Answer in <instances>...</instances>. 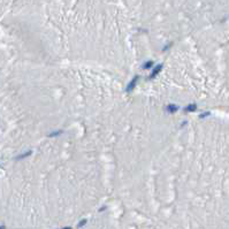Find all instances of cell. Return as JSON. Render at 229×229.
Here are the masks:
<instances>
[{
    "label": "cell",
    "instance_id": "cell-6",
    "mask_svg": "<svg viewBox=\"0 0 229 229\" xmlns=\"http://www.w3.org/2000/svg\"><path fill=\"white\" fill-rule=\"evenodd\" d=\"M0 229H6V227L5 226H0Z\"/></svg>",
    "mask_w": 229,
    "mask_h": 229
},
{
    "label": "cell",
    "instance_id": "cell-7",
    "mask_svg": "<svg viewBox=\"0 0 229 229\" xmlns=\"http://www.w3.org/2000/svg\"><path fill=\"white\" fill-rule=\"evenodd\" d=\"M62 229H71V228H69V227H66V228H62Z\"/></svg>",
    "mask_w": 229,
    "mask_h": 229
},
{
    "label": "cell",
    "instance_id": "cell-4",
    "mask_svg": "<svg viewBox=\"0 0 229 229\" xmlns=\"http://www.w3.org/2000/svg\"><path fill=\"white\" fill-rule=\"evenodd\" d=\"M85 223H86V220H82V221H81V222L77 224V227H78V228H79V227H83Z\"/></svg>",
    "mask_w": 229,
    "mask_h": 229
},
{
    "label": "cell",
    "instance_id": "cell-1",
    "mask_svg": "<svg viewBox=\"0 0 229 229\" xmlns=\"http://www.w3.org/2000/svg\"><path fill=\"white\" fill-rule=\"evenodd\" d=\"M161 69H162V65H159V66H157V67L153 69V71H152V74H151V76H150V77H151V78H152V77H154L157 74H159V73H160V70H161Z\"/></svg>",
    "mask_w": 229,
    "mask_h": 229
},
{
    "label": "cell",
    "instance_id": "cell-2",
    "mask_svg": "<svg viewBox=\"0 0 229 229\" xmlns=\"http://www.w3.org/2000/svg\"><path fill=\"white\" fill-rule=\"evenodd\" d=\"M136 83H137V77L136 78H134L130 83H129V85H128V91H131L132 89H134V86L136 85Z\"/></svg>",
    "mask_w": 229,
    "mask_h": 229
},
{
    "label": "cell",
    "instance_id": "cell-5",
    "mask_svg": "<svg viewBox=\"0 0 229 229\" xmlns=\"http://www.w3.org/2000/svg\"><path fill=\"white\" fill-rule=\"evenodd\" d=\"M176 109H177V108H176L175 106H169V108H168V111H169V112H175Z\"/></svg>",
    "mask_w": 229,
    "mask_h": 229
},
{
    "label": "cell",
    "instance_id": "cell-3",
    "mask_svg": "<svg viewBox=\"0 0 229 229\" xmlns=\"http://www.w3.org/2000/svg\"><path fill=\"white\" fill-rule=\"evenodd\" d=\"M152 66H153V61H149L148 63H145V65L143 66V68H146V69H148V68H151Z\"/></svg>",
    "mask_w": 229,
    "mask_h": 229
}]
</instances>
